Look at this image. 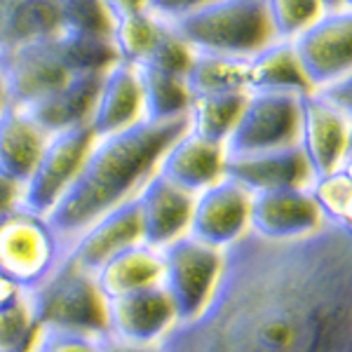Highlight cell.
I'll return each mask as SVG.
<instances>
[{
	"label": "cell",
	"mask_w": 352,
	"mask_h": 352,
	"mask_svg": "<svg viewBox=\"0 0 352 352\" xmlns=\"http://www.w3.org/2000/svg\"><path fill=\"white\" fill-rule=\"evenodd\" d=\"M324 3H327L329 10H336L338 8V0H324Z\"/></svg>",
	"instance_id": "45"
},
{
	"label": "cell",
	"mask_w": 352,
	"mask_h": 352,
	"mask_svg": "<svg viewBox=\"0 0 352 352\" xmlns=\"http://www.w3.org/2000/svg\"><path fill=\"white\" fill-rule=\"evenodd\" d=\"M247 96L249 92H230L192 99L188 111V129L204 136V139L226 146L230 132L240 120Z\"/></svg>",
	"instance_id": "26"
},
{
	"label": "cell",
	"mask_w": 352,
	"mask_h": 352,
	"mask_svg": "<svg viewBox=\"0 0 352 352\" xmlns=\"http://www.w3.org/2000/svg\"><path fill=\"white\" fill-rule=\"evenodd\" d=\"M298 146L308 160L312 176L338 172L352 151V118L324 94L300 96Z\"/></svg>",
	"instance_id": "11"
},
{
	"label": "cell",
	"mask_w": 352,
	"mask_h": 352,
	"mask_svg": "<svg viewBox=\"0 0 352 352\" xmlns=\"http://www.w3.org/2000/svg\"><path fill=\"white\" fill-rule=\"evenodd\" d=\"M162 275V252L146 242H139L106 261L94 272V280L101 296L111 300L134 292H144V289L160 287Z\"/></svg>",
	"instance_id": "21"
},
{
	"label": "cell",
	"mask_w": 352,
	"mask_h": 352,
	"mask_svg": "<svg viewBox=\"0 0 352 352\" xmlns=\"http://www.w3.org/2000/svg\"><path fill=\"white\" fill-rule=\"evenodd\" d=\"M38 327L54 324L106 333V298L101 296L92 272L76 268L61 258L41 287L28 292Z\"/></svg>",
	"instance_id": "5"
},
{
	"label": "cell",
	"mask_w": 352,
	"mask_h": 352,
	"mask_svg": "<svg viewBox=\"0 0 352 352\" xmlns=\"http://www.w3.org/2000/svg\"><path fill=\"white\" fill-rule=\"evenodd\" d=\"M36 331L38 322L28 294L0 310V352H28Z\"/></svg>",
	"instance_id": "31"
},
{
	"label": "cell",
	"mask_w": 352,
	"mask_h": 352,
	"mask_svg": "<svg viewBox=\"0 0 352 352\" xmlns=\"http://www.w3.org/2000/svg\"><path fill=\"white\" fill-rule=\"evenodd\" d=\"M247 61L237 56L195 52L186 71V87L192 99L230 92H249L247 89Z\"/></svg>",
	"instance_id": "24"
},
{
	"label": "cell",
	"mask_w": 352,
	"mask_h": 352,
	"mask_svg": "<svg viewBox=\"0 0 352 352\" xmlns=\"http://www.w3.org/2000/svg\"><path fill=\"white\" fill-rule=\"evenodd\" d=\"M104 73H78L66 85L45 99L36 101L24 109L47 134H56L61 129L85 124L94 109L96 92H99Z\"/></svg>",
	"instance_id": "22"
},
{
	"label": "cell",
	"mask_w": 352,
	"mask_h": 352,
	"mask_svg": "<svg viewBox=\"0 0 352 352\" xmlns=\"http://www.w3.org/2000/svg\"><path fill=\"white\" fill-rule=\"evenodd\" d=\"M338 172H343L345 176H348L350 184H352V151L348 153V157H345V160H343V164H340Z\"/></svg>",
	"instance_id": "42"
},
{
	"label": "cell",
	"mask_w": 352,
	"mask_h": 352,
	"mask_svg": "<svg viewBox=\"0 0 352 352\" xmlns=\"http://www.w3.org/2000/svg\"><path fill=\"white\" fill-rule=\"evenodd\" d=\"M300 96L287 92H249L242 116L226 141V155L289 148L298 144Z\"/></svg>",
	"instance_id": "7"
},
{
	"label": "cell",
	"mask_w": 352,
	"mask_h": 352,
	"mask_svg": "<svg viewBox=\"0 0 352 352\" xmlns=\"http://www.w3.org/2000/svg\"><path fill=\"white\" fill-rule=\"evenodd\" d=\"M136 204H139L146 244L162 249L188 235L195 195L174 186L162 174L155 172L141 186L136 192Z\"/></svg>",
	"instance_id": "16"
},
{
	"label": "cell",
	"mask_w": 352,
	"mask_h": 352,
	"mask_svg": "<svg viewBox=\"0 0 352 352\" xmlns=\"http://www.w3.org/2000/svg\"><path fill=\"white\" fill-rule=\"evenodd\" d=\"M160 352H352V235L324 226L272 242L247 232L226 249L212 300Z\"/></svg>",
	"instance_id": "1"
},
{
	"label": "cell",
	"mask_w": 352,
	"mask_h": 352,
	"mask_svg": "<svg viewBox=\"0 0 352 352\" xmlns=\"http://www.w3.org/2000/svg\"><path fill=\"white\" fill-rule=\"evenodd\" d=\"M21 188L24 186L19 181L10 179L8 174L0 172V219L14 212L16 207H21Z\"/></svg>",
	"instance_id": "36"
},
{
	"label": "cell",
	"mask_w": 352,
	"mask_h": 352,
	"mask_svg": "<svg viewBox=\"0 0 352 352\" xmlns=\"http://www.w3.org/2000/svg\"><path fill=\"white\" fill-rule=\"evenodd\" d=\"M186 129L188 116L162 122L139 120L127 129L94 139L80 172L47 214L61 240L68 244L99 217L134 197Z\"/></svg>",
	"instance_id": "2"
},
{
	"label": "cell",
	"mask_w": 352,
	"mask_h": 352,
	"mask_svg": "<svg viewBox=\"0 0 352 352\" xmlns=\"http://www.w3.org/2000/svg\"><path fill=\"white\" fill-rule=\"evenodd\" d=\"M136 76L144 99V120L162 122L188 116L192 96L186 87L184 76L155 71L148 66H136Z\"/></svg>",
	"instance_id": "25"
},
{
	"label": "cell",
	"mask_w": 352,
	"mask_h": 352,
	"mask_svg": "<svg viewBox=\"0 0 352 352\" xmlns=\"http://www.w3.org/2000/svg\"><path fill=\"white\" fill-rule=\"evenodd\" d=\"M338 8H345V10H352V0H338Z\"/></svg>",
	"instance_id": "44"
},
{
	"label": "cell",
	"mask_w": 352,
	"mask_h": 352,
	"mask_svg": "<svg viewBox=\"0 0 352 352\" xmlns=\"http://www.w3.org/2000/svg\"><path fill=\"white\" fill-rule=\"evenodd\" d=\"M61 31L111 36V16L101 0H59Z\"/></svg>",
	"instance_id": "33"
},
{
	"label": "cell",
	"mask_w": 352,
	"mask_h": 352,
	"mask_svg": "<svg viewBox=\"0 0 352 352\" xmlns=\"http://www.w3.org/2000/svg\"><path fill=\"white\" fill-rule=\"evenodd\" d=\"M247 89L249 92H287L298 96L315 92L292 41H272L268 47L249 56Z\"/></svg>",
	"instance_id": "23"
},
{
	"label": "cell",
	"mask_w": 352,
	"mask_h": 352,
	"mask_svg": "<svg viewBox=\"0 0 352 352\" xmlns=\"http://www.w3.org/2000/svg\"><path fill=\"white\" fill-rule=\"evenodd\" d=\"M26 289L19 285L16 280L8 275V272L0 270V310L8 308V305L16 303V300H21L26 296Z\"/></svg>",
	"instance_id": "39"
},
{
	"label": "cell",
	"mask_w": 352,
	"mask_h": 352,
	"mask_svg": "<svg viewBox=\"0 0 352 352\" xmlns=\"http://www.w3.org/2000/svg\"><path fill=\"white\" fill-rule=\"evenodd\" d=\"M139 120H144V99H141L136 66L116 61L101 76L99 92H96L94 109L89 113L87 124L94 139H99V136H109L132 127Z\"/></svg>",
	"instance_id": "19"
},
{
	"label": "cell",
	"mask_w": 352,
	"mask_h": 352,
	"mask_svg": "<svg viewBox=\"0 0 352 352\" xmlns=\"http://www.w3.org/2000/svg\"><path fill=\"white\" fill-rule=\"evenodd\" d=\"M61 31L59 0H19L5 28L3 52L24 43L52 38Z\"/></svg>",
	"instance_id": "27"
},
{
	"label": "cell",
	"mask_w": 352,
	"mask_h": 352,
	"mask_svg": "<svg viewBox=\"0 0 352 352\" xmlns=\"http://www.w3.org/2000/svg\"><path fill=\"white\" fill-rule=\"evenodd\" d=\"M176 324L179 315L162 285L106 300V333L113 338L157 345Z\"/></svg>",
	"instance_id": "13"
},
{
	"label": "cell",
	"mask_w": 352,
	"mask_h": 352,
	"mask_svg": "<svg viewBox=\"0 0 352 352\" xmlns=\"http://www.w3.org/2000/svg\"><path fill=\"white\" fill-rule=\"evenodd\" d=\"M226 176L244 186L252 195L280 188H310L315 179L298 144L277 151L226 155Z\"/></svg>",
	"instance_id": "17"
},
{
	"label": "cell",
	"mask_w": 352,
	"mask_h": 352,
	"mask_svg": "<svg viewBox=\"0 0 352 352\" xmlns=\"http://www.w3.org/2000/svg\"><path fill=\"white\" fill-rule=\"evenodd\" d=\"M56 47L73 73H104L118 61L111 36L59 31Z\"/></svg>",
	"instance_id": "29"
},
{
	"label": "cell",
	"mask_w": 352,
	"mask_h": 352,
	"mask_svg": "<svg viewBox=\"0 0 352 352\" xmlns=\"http://www.w3.org/2000/svg\"><path fill=\"white\" fill-rule=\"evenodd\" d=\"M192 50L181 41L179 36L172 31V26L164 24V31L160 33L157 43L153 45L151 54L146 56L144 64L139 66H148L155 68V71H164V73H174V76H186L190 61H192Z\"/></svg>",
	"instance_id": "34"
},
{
	"label": "cell",
	"mask_w": 352,
	"mask_h": 352,
	"mask_svg": "<svg viewBox=\"0 0 352 352\" xmlns=\"http://www.w3.org/2000/svg\"><path fill=\"white\" fill-rule=\"evenodd\" d=\"M101 352H160L157 345H139V343H129V340L113 338L109 333L101 336Z\"/></svg>",
	"instance_id": "40"
},
{
	"label": "cell",
	"mask_w": 352,
	"mask_h": 352,
	"mask_svg": "<svg viewBox=\"0 0 352 352\" xmlns=\"http://www.w3.org/2000/svg\"><path fill=\"white\" fill-rule=\"evenodd\" d=\"M101 336L104 333L43 324L38 327L28 352H101Z\"/></svg>",
	"instance_id": "32"
},
{
	"label": "cell",
	"mask_w": 352,
	"mask_h": 352,
	"mask_svg": "<svg viewBox=\"0 0 352 352\" xmlns=\"http://www.w3.org/2000/svg\"><path fill=\"white\" fill-rule=\"evenodd\" d=\"M157 174L197 195L226 176V146L186 129L162 155Z\"/></svg>",
	"instance_id": "18"
},
{
	"label": "cell",
	"mask_w": 352,
	"mask_h": 352,
	"mask_svg": "<svg viewBox=\"0 0 352 352\" xmlns=\"http://www.w3.org/2000/svg\"><path fill=\"white\" fill-rule=\"evenodd\" d=\"M160 252L164 265L162 287L172 298L179 324L195 320L217 292L226 252L192 235L179 237Z\"/></svg>",
	"instance_id": "6"
},
{
	"label": "cell",
	"mask_w": 352,
	"mask_h": 352,
	"mask_svg": "<svg viewBox=\"0 0 352 352\" xmlns=\"http://www.w3.org/2000/svg\"><path fill=\"white\" fill-rule=\"evenodd\" d=\"M252 197L244 186L223 176L195 195L188 235L226 252L252 232Z\"/></svg>",
	"instance_id": "12"
},
{
	"label": "cell",
	"mask_w": 352,
	"mask_h": 352,
	"mask_svg": "<svg viewBox=\"0 0 352 352\" xmlns=\"http://www.w3.org/2000/svg\"><path fill=\"white\" fill-rule=\"evenodd\" d=\"M8 104V96H5V89H3V82H0V111H3V106Z\"/></svg>",
	"instance_id": "43"
},
{
	"label": "cell",
	"mask_w": 352,
	"mask_h": 352,
	"mask_svg": "<svg viewBox=\"0 0 352 352\" xmlns=\"http://www.w3.org/2000/svg\"><path fill=\"white\" fill-rule=\"evenodd\" d=\"M336 228L345 230V232H348V235H352V197H350V202L345 204V209H343V214H340V219H338Z\"/></svg>",
	"instance_id": "41"
},
{
	"label": "cell",
	"mask_w": 352,
	"mask_h": 352,
	"mask_svg": "<svg viewBox=\"0 0 352 352\" xmlns=\"http://www.w3.org/2000/svg\"><path fill=\"white\" fill-rule=\"evenodd\" d=\"M66 254V242L47 217L16 207L0 219V270L26 292L41 287Z\"/></svg>",
	"instance_id": "4"
},
{
	"label": "cell",
	"mask_w": 352,
	"mask_h": 352,
	"mask_svg": "<svg viewBox=\"0 0 352 352\" xmlns=\"http://www.w3.org/2000/svg\"><path fill=\"white\" fill-rule=\"evenodd\" d=\"M73 73L56 47V36L0 52V82L10 104L28 109L71 80Z\"/></svg>",
	"instance_id": "9"
},
{
	"label": "cell",
	"mask_w": 352,
	"mask_h": 352,
	"mask_svg": "<svg viewBox=\"0 0 352 352\" xmlns=\"http://www.w3.org/2000/svg\"><path fill=\"white\" fill-rule=\"evenodd\" d=\"M277 41H294L329 12L324 0H263Z\"/></svg>",
	"instance_id": "30"
},
{
	"label": "cell",
	"mask_w": 352,
	"mask_h": 352,
	"mask_svg": "<svg viewBox=\"0 0 352 352\" xmlns=\"http://www.w3.org/2000/svg\"><path fill=\"white\" fill-rule=\"evenodd\" d=\"M47 139L50 134L24 109L8 101L0 111V172L24 186Z\"/></svg>",
	"instance_id": "20"
},
{
	"label": "cell",
	"mask_w": 352,
	"mask_h": 352,
	"mask_svg": "<svg viewBox=\"0 0 352 352\" xmlns=\"http://www.w3.org/2000/svg\"><path fill=\"white\" fill-rule=\"evenodd\" d=\"M320 94H324L329 101H333L338 109H343L352 118V73L336 85H331V87L320 89Z\"/></svg>",
	"instance_id": "37"
},
{
	"label": "cell",
	"mask_w": 352,
	"mask_h": 352,
	"mask_svg": "<svg viewBox=\"0 0 352 352\" xmlns=\"http://www.w3.org/2000/svg\"><path fill=\"white\" fill-rule=\"evenodd\" d=\"M162 31L164 21L155 19L151 12H139L113 21L111 41L113 47H116L118 61H124V64L132 66L144 64Z\"/></svg>",
	"instance_id": "28"
},
{
	"label": "cell",
	"mask_w": 352,
	"mask_h": 352,
	"mask_svg": "<svg viewBox=\"0 0 352 352\" xmlns=\"http://www.w3.org/2000/svg\"><path fill=\"white\" fill-rule=\"evenodd\" d=\"M139 242H144V230H141V214L134 195L73 237L66 244L64 258L76 268L94 275L109 258Z\"/></svg>",
	"instance_id": "15"
},
{
	"label": "cell",
	"mask_w": 352,
	"mask_h": 352,
	"mask_svg": "<svg viewBox=\"0 0 352 352\" xmlns=\"http://www.w3.org/2000/svg\"><path fill=\"white\" fill-rule=\"evenodd\" d=\"M92 144L94 134L87 122L50 134L41 160L24 181L21 207L47 217L54 204L61 200V195L68 190V186L73 184L76 174L80 172Z\"/></svg>",
	"instance_id": "8"
},
{
	"label": "cell",
	"mask_w": 352,
	"mask_h": 352,
	"mask_svg": "<svg viewBox=\"0 0 352 352\" xmlns=\"http://www.w3.org/2000/svg\"><path fill=\"white\" fill-rule=\"evenodd\" d=\"M109 12L111 21H118L122 16H132V14H139V12H146V5L148 0H101Z\"/></svg>",
	"instance_id": "38"
},
{
	"label": "cell",
	"mask_w": 352,
	"mask_h": 352,
	"mask_svg": "<svg viewBox=\"0 0 352 352\" xmlns=\"http://www.w3.org/2000/svg\"><path fill=\"white\" fill-rule=\"evenodd\" d=\"M169 26L192 52L237 59H249L277 41L263 0H214Z\"/></svg>",
	"instance_id": "3"
},
{
	"label": "cell",
	"mask_w": 352,
	"mask_h": 352,
	"mask_svg": "<svg viewBox=\"0 0 352 352\" xmlns=\"http://www.w3.org/2000/svg\"><path fill=\"white\" fill-rule=\"evenodd\" d=\"M324 226L327 221L310 188L263 190L252 197V232L263 240H300Z\"/></svg>",
	"instance_id": "14"
},
{
	"label": "cell",
	"mask_w": 352,
	"mask_h": 352,
	"mask_svg": "<svg viewBox=\"0 0 352 352\" xmlns=\"http://www.w3.org/2000/svg\"><path fill=\"white\" fill-rule=\"evenodd\" d=\"M209 3H214V0H148L146 12H151L155 19L164 21V24H174V21L197 12V10H202Z\"/></svg>",
	"instance_id": "35"
},
{
	"label": "cell",
	"mask_w": 352,
	"mask_h": 352,
	"mask_svg": "<svg viewBox=\"0 0 352 352\" xmlns=\"http://www.w3.org/2000/svg\"><path fill=\"white\" fill-rule=\"evenodd\" d=\"M292 43L312 89L331 87L352 73V10H329Z\"/></svg>",
	"instance_id": "10"
}]
</instances>
